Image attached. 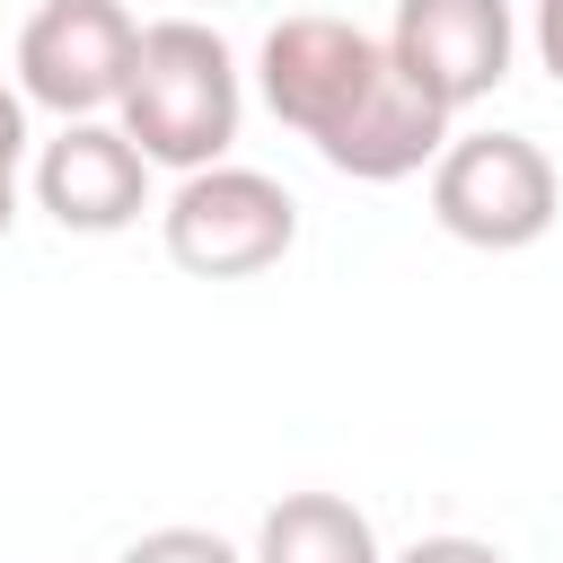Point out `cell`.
I'll use <instances>...</instances> for the list:
<instances>
[{
	"label": "cell",
	"mask_w": 563,
	"mask_h": 563,
	"mask_svg": "<svg viewBox=\"0 0 563 563\" xmlns=\"http://www.w3.org/2000/svg\"><path fill=\"white\" fill-rule=\"evenodd\" d=\"M255 97L273 106V123L317 141V158L352 185L422 176L449 150V114L387 62L378 35L325 9H299L255 44Z\"/></svg>",
	"instance_id": "obj_1"
},
{
	"label": "cell",
	"mask_w": 563,
	"mask_h": 563,
	"mask_svg": "<svg viewBox=\"0 0 563 563\" xmlns=\"http://www.w3.org/2000/svg\"><path fill=\"white\" fill-rule=\"evenodd\" d=\"M238 114H246V79H238V53L220 44V26H202V18L141 26L132 88H123L114 123L141 141L150 167H176V176L220 167L238 141Z\"/></svg>",
	"instance_id": "obj_2"
},
{
	"label": "cell",
	"mask_w": 563,
	"mask_h": 563,
	"mask_svg": "<svg viewBox=\"0 0 563 563\" xmlns=\"http://www.w3.org/2000/svg\"><path fill=\"white\" fill-rule=\"evenodd\" d=\"M158 238H167V264L194 273V282H255L299 246V202H290L282 176L220 158L202 176H176Z\"/></svg>",
	"instance_id": "obj_3"
},
{
	"label": "cell",
	"mask_w": 563,
	"mask_h": 563,
	"mask_svg": "<svg viewBox=\"0 0 563 563\" xmlns=\"http://www.w3.org/2000/svg\"><path fill=\"white\" fill-rule=\"evenodd\" d=\"M554 211H563V176L528 132H449L431 167V220L457 246L519 255L554 229Z\"/></svg>",
	"instance_id": "obj_4"
},
{
	"label": "cell",
	"mask_w": 563,
	"mask_h": 563,
	"mask_svg": "<svg viewBox=\"0 0 563 563\" xmlns=\"http://www.w3.org/2000/svg\"><path fill=\"white\" fill-rule=\"evenodd\" d=\"M132 53H141V18L123 0H44L18 26V97L62 123H88L123 106Z\"/></svg>",
	"instance_id": "obj_5"
},
{
	"label": "cell",
	"mask_w": 563,
	"mask_h": 563,
	"mask_svg": "<svg viewBox=\"0 0 563 563\" xmlns=\"http://www.w3.org/2000/svg\"><path fill=\"white\" fill-rule=\"evenodd\" d=\"M510 53H519L510 0H396L387 62H396L449 123L510 79Z\"/></svg>",
	"instance_id": "obj_6"
},
{
	"label": "cell",
	"mask_w": 563,
	"mask_h": 563,
	"mask_svg": "<svg viewBox=\"0 0 563 563\" xmlns=\"http://www.w3.org/2000/svg\"><path fill=\"white\" fill-rule=\"evenodd\" d=\"M26 185H35V211H44L53 229H70V238H114V229H132V220L150 211V158H141V141H132L123 123H106V114L62 123V132L35 150Z\"/></svg>",
	"instance_id": "obj_7"
},
{
	"label": "cell",
	"mask_w": 563,
	"mask_h": 563,
	"mask_svg": "<svg viewBox=\"0 0 563 563\" xmlns=\"http://www.w3.org/2000/svg\"><path fill=\"white\" fill-rule=\"evenodd\" d=\"M255 563H387L378 528L343 493H282L255 519Z\"/></svg>",
	"instance_id": "obj_8"
},
{
	"label": "cell",
	"mask_w": 563,
	"mask_h": 563,
	"mask_svg": "<svg viewBox=\"0 0 563 563\" xmlns=\"http://www.w3.org/2000/svg\"><path fill=\"white\" fill-rule=\"evenodd\" d=\"M123 563H255V554H238L220 528H150L123 545Z\"/></svg>",
	"instance_id": "obj_9"
},
{
	"label": "cell",
	"mask_w": 563,
	"mask_h": 563,
	"mask_svg": "<svg viewBox=\"0 0 563 563\" xmlns=\"http://www.w3.org/2000/svg\"><path fill=\"white\" fill-rule=\"evenodd\" d=\"M26 167H35V150H26V97L0 79V238H9V220H18V185H26Z\"/></svg>",
	"instance_id": "obj_10"
},
{
	"label": "cell",
	"mask_w": 563,
	"mask_h": 563,
	"mask_svg": "<svg viewBox=\"0 0 563 563\" xmlns=\"http://www.w3.org/2000/svg\"><path fill=\"white\" fill-rule=\"evenodd\" d=\"M387 563H510L493 537H466V528H440V537H413L405 554H387Z\"/></svg>",
	"instance_id": "obj_11"
},
{
	"label": "cell",
	"mask_w": 563,
	"mask_h": 563,
	"mask_svg": "<svg viewBox=\"0 0 563 563\" xmlns=\"http://www.w3.org/2000/svg\"><path fill=\"white\" fill-rule=\"evenodd\" d=\"M537 62H545V79L563 88V0H537Z\"/></svg>",
	"instance_id": "obj_12"
}]
</instances>
